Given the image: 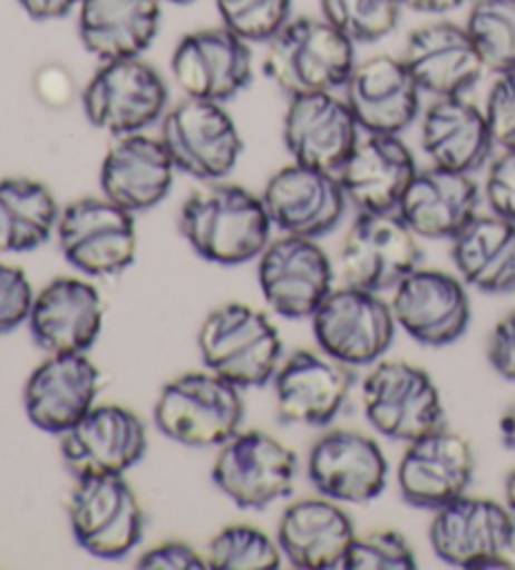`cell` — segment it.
I'll return each instance as SVG.
<instances>
[{
    "label": "cell",
    "mask_w": 515,
    "mask_h": 570,
    "mask_svg": "<svg viewBox=\"0 0 515 570\" xmlns=\"http://www.w3.org/2000/svg\"><path fill=\"white\" fill-rule=\"evenodd\" d=\"M256 279L274 314L284 320H312L330 297L334 269L317 239L284 234L260 254Z\"/></svg>",
    "instance_id": "5bb4252c"
},
{
    "label": "cell",
    "mask_w": 515,
    "mask_h": 570,
    "mask_svg": "<svg viewBox=\"0 0 515 570\" xmlns=\"http://www.w3.org/2000/svg\"><path fill=\"white\" fill-rule=\"evenodd\" d=\"M420 86L400 56L358 61L344 83V101L365 134H402L420 116Z\"/></svg>",
    "instance_id": "cb8c5ba5"
},
{
    "label": "cell",
    "mask_w": 515,
    "mask_h": 570,
    "mask_svg": "<svg viewBox=\"0 0 515 570\" xmlns=\"http://www.w3.org/2000/svg\"><path fill=\"white\" fill-rule=\"evenodd\" d=\"M350 104L334 91L292 96L284 111L282 139L297 164L337 174L360 141Z\"/></svg>",
    "instance_id": "ffe728a7"
},
{
    "label": "cell",
    "mask_w": 515,
    "mask_h": 570,
    "mask_svg": "<svg viewBox=\"0 0 515 570\" xmlns=\"http://www.w3.org/2000/svg\"><path fill=\"white\" fill-rule=\"evenodd\" d=\"M483 196L490 206V214L515 224V149H501L490 161Z\"/></svg>",
    "instance_id": "b9f144b4"
},
{
    "label": "cell",
    "mask_w": 515,
    "mask_h": 570,
    "mask_svg": "<svg viewBox=\"0 0 515 570\" xmlns=\"http://www.w3.org/2000/svg\"><path fill=\"white\" fill-rule=\"evenodd\" d=\"M488 362L503 380L515 382V312L495 324L488 340Z\"/></svg>",
    "instance_id": "ee69618b"
},
{
    "label": "cell",
    "mask_w": 515,
    "mask_h": 570,
    "mask_svg": "<svg viewBox=\"0 0 515 570\" xmlns=\"http://www.w3.org/2000/svg\"><path fill=\"white\" fill-rule=\"evenodd\" d=\"M136 568L142 570H204L210 568L206 556L182 540H168V543L154 546L152 550L138 556Z\"/></svg>",
    "instance_id": "7bdbcfd3"
},
{
    "label": "cell",
    "mask_w": 515,
    "mask_h": 570,
    "mask_svg": "<svg viewBox=\"0 0 515 570\" xmlns=\"http://www.w3.org/2000/svg\"><path fill=\"white\" fill-rule=\"evenodd\" d=\"M162 141L176 171L200 181H224L242 159L240 126L220 101L184 98L162 119Z\"/></svg>",
    "instance_id": "9c48e42d"
},
{
    "label": "cell",
    "mask_w": 515,
    "mask_h": 570,
    "mask_svg": "<svg viewBox=\"0 0 515 570\" xmlns=\"http://www.w3.org/2000/svg\"><path fill=\"white\" fill-rule=\"evenodd\" d=\"M465 3H470V0H402L405 8L425 13V16L453 13V11H458V8H463Z\"/></svg>",
    "instance_id": "bcb514c9"
},
{
    "label": "cell",
    "mask_w": 515,
    "mask_h": 570,
    "mask_svg": "<svg viewBox=\"0 0 515 570\" xmlns=\"http://www.w3.org/2000/svg\"><path fill=\"white\" fill-rule=\"evenodd\" d=\"M196 345L204 367L240 390L270 385L284 362L280 330L262 309L242 302L206 314Z\"/></svg>",
    "instance_id": "7a4b0ae2"
},
{
    "label": "cell",
    "mask_w": 515,
    "mask_h": 570,
    "mask_svg": "<svg viewBox=\"0 0 515 570\" xmlns=\"http://www.w3.org/2000/svg\"><path fill=\"white\" fill-rule=\"evenodd\" d=\"M501 438L505 442V448H511L515 452V400L501 417Z\"/></svg>",
    "instance_id": "7dc6e473"
},
{
    "label": "cell",
    "mask_w": 515,
    "mask_h": 570,
    "mask_svg": "<svg viewBox=\"0 0 515 570\" xmlns=\"http://www.w3.org/2000/svg\"><path fill=\"white\" fill-rule=\"evenodd\" d=\"M300 460L266 432H236L220 448L212 465V483L242 510H264L292 495Z\"/></svg>",
    "instance_id": "7c38bea8"
},
{
    "label": "cell",
    "mask_w": 515,
    "mask_h": 570,
    "mask_svg": "<svg viewBox=\"0 0 515 570\" xmlns=\"http://www.w3.org/2000/svg\"><path fill=\"white\" fill-rule=\"evenodd\" d=\"M418 558L398 530H370L354 535L342 570H415Z\"/></svg>",
    "instance_id": "f35d334b"
},
{
    "label": "cell",
    "mask_w": 515,
    "mask_h": 570,
    "mask_svg": "<svg viewBox=\"0 0 515 570\" xmlns=\"http://www.w3.org/2000/svg\"><path fill=\"white\" fill-rule=\"evenodd\" d=\"M142 417L122 405H96L61 435V458L74 478L126 475L146 455Z\"/></svg>",
    "instance_id": "d6986e66"
},
{
    "label": "cell",
    "mask_w": 515,
    "mask_h": 570,
    "mask_svg": "<svg viewBox=\"0 0 515 570\" xmlns=\"http://www.w3.org/2000/svg\"><path fill=\"white\" fill-rule=\"evenodd\" d=\"M420 144L433 166L475 174L495 149L485 111L465 96H440L425 108Z\"/></svg>",
    "instance_id": "4dcf8cb0"
},
{
    "label": "cell",
    "mask_w": 515,
    "mask_h": 570,
    "mask_svg": "<svg viewBox=\"0 0 515 570\" xmlns=\"http://www.w3.org/2000/svg\"><path fill=\"white\" fill-rule=\"evenodd\" d=\"M104 297L91 282L58 277L36 294L28 327L46 355L88 352L104 332Z\"/></svg>",
    "instance_id": "484cf974"
},
{
    "label": "cell",
    "mask_w": 515,
    "mask_h": 570,
    "mask_svg": "<svg viewBox=\"0 0 515 570\" xmlns=\"http://www.w3.org/2000/svg\"><path fill=\"white\" fill-rule=\"evenodd\" d=\"M402 0H320L322 18L358 43H378L400 26Z\"/></svg>",
    "instance_id": "8d00e7d4"
},
{
    "label": "cell",
    "mask_w": 515,
    "mask_h": 570,
    "mask_svg": "<svg viewBox=\"0 0 515 570\" xmlns=\"http://www.w3.org/2000/svg\"><path fill=\"white\" fill-rule=\"evenodd\" d=\"M505 505H508L511 513L515 515V468L505 478Z\"/></svg>",
    "instance_id": "c3c4849f"
},
{
    "label": "cell",
    "mask_w": 515,
    "mask_h": 570,
    "mask_svg": "<svg viewBox=\"0 0 515 570\" xmlns=\"http://www.w3.org/2000/svg\"><path fill=\"white\" fill-rule=\"evenodd\" d=\"M88 124L111 136L146 131L164 119L168 86L142 56L101 61L81 94Z\"/></svg>",
    "instance_id": "52a82bcc"
},
{
    "label": "cell",
    "mask_w": 515,
    "mask_h": 570,
    "mask_svg": "<svg viewBox=\"0 0 515 570\" xmlns=\"http://www.w3.org/2000/svg\"><path fill=\"white\" fill-rule=\"evenodd\" d=\"M101 370L86 352L48 355L23 390V407L31 425L61 438L96 407Z\"/></svg>",
    "instance_id": "44dd1931"
},
{
    "label": "cell",
    "mask_w": 515,
    "mask_h": 570,
    "mask_svg": "<svg viewBox=\"0 0 515 570\" xmlns=\"http://www.w3.org/2000/svg\"><path fill=\"white\" fill-rule=\"evenodd\" d=\"M342 503L330 498H302L280 518L276 543L282 556L294 568L302 570H334L342 568L350 543L354 540V525Z\"/></svg>",
    "instance_id": "f546056e"
},
{
    "label": "cell",
    "mask_w": 515,
    "mask_h": 570,
    "mask_svg": "<svg viewBox=\"0 0 515 570\" xmlns=\"http://www.w3.org/2000/svg\"><path fill=\"white\" fill-rule=\"evenodd\" d=\"M450 257L468 287L493 297L515 292V224L503 216H475L453 239Z\"/></svg>",
    "instance_id": "d6a6232c"
},
{
    "label": "cell",
    "mask_w": 515,
    "mask_h": 570,
    "mask_svg": "<svg viewBox=\"0 0 515 570\" xmlns=\"http://www.w3.org/2000/svg\"><path fill=\"white\" fill-rule=\"evenodd\" d=\"M422 267V249L398 212L360 214L340 249L344 284L368 292H388Z\"/></svg>",
    "instance_id": "4fadbf2b"
},
{
    "label": "cell",
    "mask_w": 515,
    "mask_h": 570,
    "mask_svg": "<svg viewBox=\"0 0 515 570\" xmlns=\"http://www.w3.org/2000/svg\"><path fill=\"white\" fill-rule=\"evenodd\" d=\"M480 189L473 174L418 169L398 206V216L420 239H455L478 216Z\"/></svg>",
    "instance_id": "f1b7e54d"
},
{
    "label": "cell",
    "mask_w": 515,
    "mask_h": 570,
    "mask_svg": "<svg viewBox=\"0 0 515 570\" xmlns=\"http://www.w3.org/2000/svg\"><path fill=\"white\" fill-rule=\"evenodd\" d=\"M36 294L21 267L0 264V337L16 332L28 322Z\"/></svg>",
    "instance_id": "ab89813d"
},
{
    "label": "cell",
    "mask_w": 515,
    "mask_h": 570,
    "mask_svg": "<svg viewBox=\"0 0 515 570\" xmlns=\"http://www.w3.org/2000/svg\"><path fill=\"white\" fill-rule=\"evenodd\" d=\"M483 111L495 146L515 149V71L495 76Z\"/></svg>",
    "instance_id": "60d3db41"
},
{
    "label": "cell",
    "mask_w": 515,
    "mask_h": 570,
    "mask_svg": "<svg viewBox=\"0 0 515 570\" xmlns=\"http://www.w3.org/2000/svg\"><path fill=\"white\" fill-rule=\"evenodd\" d=\"M166 3H192V0H166Z\"/></svg>",
    "instance_id": "681fc988"
},
{
    "label": "cell",
    "mask_w": 515,
    "mask_h": 570,
    "mask_svg": "<svg viewBox=\"0 0 515 570\" xmlns=\"http://www.w3.org/2000/svg\"><path fill=\"white\" fill-rule=\"evenodd\" d=\"M392 307L378 292L360 287L332 289L312 314L317 347L344 367H370L385 357L395 340Z\"/></svg>",
    "instance_id": "30bf717a"
},
{
    "label": "cell",
    "mask_w": 515,
    "mask_h": 570,
    "mask_svg": "<svg viewBox=\"0 0 515 570\" xmlns=\"http://www.w3.org/2000/svg\"><path fill=\"white\" fill-rule=\"evenodd\" d=\"M164 0H81L78 38L98 61L144 56L162 31Z\"/></svg>",
    "instance_id": "1f68e13d"
},
{
    "label": "cell",
    "mask_w": 515,
    "mask_h": 570,
    "mask_svg": "<svg viewBox=\"0 0 515 570\" xmlns=\"http://www.w3.org/2000/svg\"><path fill=\"white\" fill-rule=\"evenodd\" d=\"M68 523L88 556L124 560L144 538V508L124 475L76 478Z\"/></svg>",
    "instance_id": "ba28073f"
},
{
    "label": "cell",
    "mask_w": 515,
    "mask_h": 570,
    "mask_svg": "<svg viewBox=\"0 0 515 570\" xmlns=\"http://www.w3.org/2000/svg\"><path fill=\"white\" fill-rule=\"evenodd\" d=\"M81 0H18L28 18L33 21H61L71 16Z\"/></svg>",
    "instance_id": "f6af8a7d"
},
{
    "label": "cell",
    "mask_w": 515,
    "mask_h": 570,
    "mask_svg": "<svg viewBox=\"0 0 515 570\" xmlns=\"http://www.w3.org/2000/svg\"><path fill=\"white\" fill-rule=\"evenodd\" d=\"M58 247L66 262L86 277H114L132 267L138 254L136 214L106 196H84L61 209Z\"/></svg>",
    "instance_id": "5b68a950"
},
{
    "label": "cell",
    "mask_w": 515,
    "mask_h": 570,
    "mask_svg": "<svg viewBox=\"0 0 515 570\" xmlns=\"http://www.w3.org/2000/svg\"><path fill=\"white\" fill-rule=\"evenodd\" d=\"M272 226L262 194L224 181L192 191L179 214L182 237L196 257L222 267L260 259L272 242Z\"/></svg>",
    "instance_id": "6da1fadb"
},
{
    "label": "cell",
    "mask_w": 515,
    "mask_h": 570,
    "mask_svg": "<svg viewBox=\"0 0 515 570\" xmlns=\"http://www.w3.org/2000/svg\"><path fill=\"white\" fill-rule=\"evenodd\" d=\"M158 432L184 448H222L242 430V390L214 372H186L166 382L154 405Z\"/></svg>",
    "instance_id": "277c9868"
},
{
    "label": "cell",
    "mask_w": 515,
    "mask_h": 570,
    "mask_svg": "<svg viewBox=\"0 0 515 570\" xmlns=\"http://www.w3.org/2000/svg\"><path fill=\"white\" fill-rule=\"evenodd\" d=\"M415 174L418 164L400 134H365L337 179L360 214H395Z\"/></svg>",
    "instance_id": "d4e9b609"
},
{
    "label": "cell",
    "mask_w": 515,
    "mask_h": 570,
    "mask_svg": "<svg viewBox=\"0 0 515 570\" xmlns=\"http://www.w3.org/2000/svg\"><path fill=\"white\" fill-rule=\"evenodd\" d=\"M172 76L186 98L232 101L254 78L252 43L224 26L186 33L172 53Z\"/></svg>",
    "instance_id": "9a60e30c"
},
{
    "label": "cell",
    "mask_w": 515,
    "mask_h": 570,
    "mask_svg": "<svg viewBox=\"0 0 515 570\" xmlns=\"http://www.w3.org/2000/svg\"><path fill=\"white\" fill-rule=\"evenodd\" d=\"M354 66V43L322 16L290 18L264 56V73L290 98L344 88Z\"/></svg>",
    "instance_id": "3957f363"
},
{
    "label": "cell",
    "mask_w": 515,
    "mask_h": 570,
    "mask_svg": "<svg viewBox=\"0 0 515 570\" xmlns=\"http://www.w3.org/2000/svg\"><path fill=\"white\" fill-rule=\"evenodd\" d=\"M388 458L378 440L354 430H332L317 438L307 455V478L317 493L337 503L365 505L388 488Z\"/></svg>",
    "instance_id": "2e32d148"
},
{
    "label": "cell",
    "mask_w": 515,
    "mask_h": 570,
    "mask_svg": "<svg viewBox=\"0 0 515 570\" xmlns=\"http://www.w3.org/2000/svg\"><path fill=\"white\" fill-rule=\"evenodd\" d=\"M272 387L276 417L284 425L327 428L350 397L352 372L324 352L300 350L282 362Z\"/></svg>",
    "instance_id": "603a6c76"
},
{
    "label": "cell",
    "mask_w": 515,
    "mask_h": 570,
    "mask_svg": "<svg viewBox=\"0 0 515 570\" xmlns=\"http://www.w3.org/2000/svg\"><path fill=\"white\" fill-rule=\"evenodd\" d=\"M222 26L250 43H270L290 23L292 0H214Z\"/></svg>",
    "instance_id": "74e56055"
},
{
    "label": "cell",
    "mask_w": 515,
    "mask_h": 570,
    "mask_svg": "<svg viewBox=\"0 0 515 570\" xmlns=\"http://www.w3.org/2000/svg\"><path fill=\"white\" fill-rule=\"evenodd\" d=\"M61 209L46 184L26 176L0 181V254H26L54 237Z\"/></svg>",
    "instance_id": "836d02e7"
},
{
    "label": "cell",
    "mask_w": 515,
    "mask_h": 570,
    "mask_svg": "<svg viewBox=\"0 0 515 570\" xmlns=\"http://www.w3.org/2000/svg\"><path fill=\"white\" fill-rule=\"evenodd\" d=\"M176 164L162 136L144 131L116 136L104 156L101 194L132 214L152 212L162 204L174 186Z\"/></svg>",
    "instance_id": "4316f807"
},
{
    "label": "cell",
    "mask_w": 515,
    "mask_h": 570,
    "mask_svg": "<svg viewBox=\"0 0 515 570\" xmlns=\"http://www.w3.org/2000/svg\"><path fill=\"white\" fill-rule=\"evenodd\" d=\"M262 199L276 229L307 239L332 234L348 209V196L337 174L297 161L270 176Z\"/></svg>",
    "instance_id": "e0dca14e"
},
{
    "label": "cell",
    "mask_w": 515,
    "mask_h": 570,
    "mask_svg": "<svg viewBox=\"0 0 515 570\" xmlns=\"http://www.w3.org/2000/svg\"><path fill=\"white\" fill-rule=\"evenodd\" d=\"M362 407L388 440L412 442L445 425L443 397L430 372L405 360L375 362L362 380Z\"/></svg>",
    "instance_id": "8992f818"
},
{
    "label": "cell",
    "mask_w": 515,
    "mask_h": 570,
    "mask_svg": "<svg viewBox=\"0 0 515 570\" xmlns=\"http://www.w3.org/2000/svg\"><path fill=\"white\" fill-rule=\"evenodd\" d=\"M282 548L254 525H226L210 540L206 563L214 570H276Z\"/></svg>",
    "instance_id": "d590c367"
},
{
    "label": "cell",
    "mask_w": 515,
    "mask_h": 570,
    "mask_svg": "<svg viewBox=\"0 0 515 570\" xmlns=\"http://www.w3.org/2000/svg\"><path fill=\"white\" fill-rule=\"evenodd\" d=\"M400 58L420 91L435 98L463 96L485 73L465 26L453 21H433L415 28Z\"/></svg>",
    "instance_id": "83f0119b"
},
{
    "label": "cell",
    "mask_w": 515,
    "mask_h": 570,
    "mask_svg": "<svg viewBox=\"0 0 515 570\" xmlns=\"http://www.w3.org/2000/svg\"><path fill=\"white\" fill-rule=\"evenodd\" d=\"M428 538L433 553L453 568H505L515 546V515L498 500L465 493L435 510Z\"/></svg>",
    "instance_id": "8fae6325"
},
{
    "label": "cell",
    "mask_w": 515,
    "mask_h": 570,
    "mask_svg": "<svg viewBox=\"0 0 515 570\" xmlns=\"http://www.w3.org/2000/svg\"><path fill=\"white\" fill-rule=\"evenodd\" d=\"M463 26L485 71H515V0H473Z\"/></svg>",
    "instance_id": "e575fe53"
},
{
    "label": "cell",
    "mask_w": 515,
    "mask_h": 570,
    "mask_svg": "<svg viewBox=\"0 0 515 570\" xmlns=\"http://www.w3.org/2000/svg\"><path fill=\"white\" fill-rule=\"evenodd\" d=\"M398 327L425 347H448L470 327V297L465 282L438 269L408 274L390 302Z\"/></svg>",
    "instance_id": "ac0fdd59"
},
{
    "label": "cell",
    "mask_w": 515,
    "mask_h": 570,
    "mask_svg": "<svg viewBox=\"0 0 515 570\" xmlns=\"http://www.w3.org/2000/svg\"><path fill=\"white\" fill-rule=\"evenodd\" d=\"M473 475L475 455L470 442L443 425L408 442L398 468V488L405 503L435 513L468 493Z\"/></svg>",
    "instance_id": "7402d4cb"
}]
</instances>
